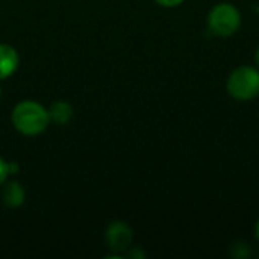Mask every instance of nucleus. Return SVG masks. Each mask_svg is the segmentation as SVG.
Returning a JSON list of instances; mask_svg holds the SVG:
<instances>
[{"label":"nucleus","mask_w":259,"mask_h":259,"mask_svg":"<svg viewBox=\"0 0 259 259\" xmlns=\"http://www.w3.org/2000/svg\"><path fill=\"white\" fill-rule=\"evenodd\" d=\"M11 120L14 127L26 137L42 134L50 123L49 109H46L39 102L35 100L18 102L12 109Z\"/></svg>","instance_id":"1"},{"label":"nucleus","mask_w":259,"mask_h":259,"mask_svg":"<svg viewBox=\"0 0 259 259\" xmlns=\"http://www.w3.org/2000/svg\"><path fill=\"white\" fill-rule=\"evenodd\" d=\"M226 91L237 102H249L259 96V68L255 65H240L226 79Z\"/></svg>","instance_id":"2"},{"label":"nucleus","mask_w":259,"mask_h":259,"mask_svg":"<svg viewBox=\"0 0 259 259\" xmlns=\"http://www.w3.org/2000/svg\"><path fill=\"white\" fill-rule=\"evenodd\" d=\"M206 26L212 35L229 38L235 35L241 27V12L234 3L220 2L209 9Z\"/></svg>","instance_id":"3"},{"label":"nucleus","mask_w":259,"mask_h":259,"mask_svg":"<svg viewBox=\"0 0 259 259\" xmlns=\"http://www.w3.org/2000/svg\"><path fill=\"white\" fill-rule=\"evenodd\" d=\"M134 232L124 222H112L105 232V241L114 253H123L131 249Z\"/></svg>","instance_id":"4"},{"label":"nucleus","mask_w":259,"mask_h":259,"mask_svg":"<svg viewBox=\"0 0 259 259\" xmlns=\"http://www.w3.org/2000/svg\"><path fill=\"white\" fill-rule=\"evenodd\" d=\"M20 64L17 50L9 44H0V80L8 79L15 73Z\"/></svg>","instance_id":"5"},{"label":"nucleus","mask_w":259,"mask_h":259,"mask_svg":"<svg viewBox=\"0 0 259 259\" xmlns=\"http://www.w3.org/2000/svg\"><path fill=\"white\" fill-rule=\"evenodd\" d=\"M2 200L8 208H18L26 200V191L17 181H9L2 190Z\"/></svg>","instance_id":"6"},{"label":"nucleus","mask_w":259,"mask_h":259,"mask_svg":"<svg viewBox=\"0 0 259 259\" xmlns=\"http://www.w3.org/2000/svg\"><path fill=\"white\" fill-rule=\"evenodd\" d=\"M74 115V109L73 106L65 102V100H58L55 103H52V106L49 108V117L50 121L56 123V124H67Z\"/></svg>","instance_id":"7"},{"label":"nucleus","mask_w":259,"mask_h":259,"mask_svg":"<svg viewBox=\"0 0 259 259\" xmlns=\"http://www.w3.org/2000/svg\"><path fill=\"white\" fill-rule=\"evenodd\" d=\"M252 255V246L246 241H237L231 246V256L237 259H246Z\"/></svg>","instance_id":"8"},{"label":"nucleus","mask_w":259,"mask_h":259,"mask_svg":"<svg viewBox=\"0 0 259 259\" xmlns=\"http://www.w3.org/2000/svg\"><path fill=\"white\" fill-rule=\"evenodd\" d=\"M9 176V171H8V162L0 156V187L6 182Z\"/></svg>","instance_id":"9"},{"label":"nucleus","mask_w":259,"mask_h":259,"mask_svg":"<svg viewBox=\"0 0 259 259\" xmlns=\"http://www.w3.org/2000/svg\"><path fill=\"white\" fill-rule=\"evenodd\" d=\"M155 3H158L162 8H178L181 6L185 0H153Z\"/></svg>","instance_id":"10"},{"label":"nucleus","mask_w":259,"mask_h":259,"mask_svg":"<svg viewBox=\"0 0 259 259\" xmlns=\"http://www.w3.org/2000/svg\"><path fill=\"white\" fill-rule=\"evenodd\" d=\"M147 255H146V252H143L140 247H135V249H131L129 252H127V258H134V259H143L146 258Z\"/></svg>","instance_id":"11"},{"label":"nucleus","mask_w":259,"mask_h":259,"mask_svg":"<svg viewBox=\"0 0 259 259\" xmlns=\"http://www.w3.org/2000/svg\"><path fill=\"white\" fill-rule=\"evenodd\" d=\"M18 170H20L18 162H15V161L8 162V171H9V175H17V173H18Z\"/></svg>","instance_id":"12"},{"label":"nucleus","mask_w":259,"mask_h":259,"mask_svg":"<svg viewBox=\"0 0 259 259\" xmlns=\"http://www.w3.org/2000/svg\"><path fill=\"white\" fill-rule=\"evenodd\" d=\"M255 65L259 68V44L256 46V50H255Z\"/></svg>","instance_id":"13"},{"label":"nucleus","mask_w":259,"mask_h":259,"mask_svg":"<svg viewBox=\"0 0 259 259\" xmlns=\"http://www.w3.org/2000/svg\"><path fill=\"white\" fill-rule=\"evenodd\" d=\"M255 238H256V241L259 243V220L256 222V225H255Z\"/></svg>","instance_id":"14"},{"label":"nucleus","mask_w":259,"mask_h":259,"mask_svg":"<svg viewBox=\"0 0 259 259\" xmlns=\"http://www.w3.org/2000/svg\"><path fill=\"white\" fill-rule=\"evenodd\" d=\"M0 96H2V88H0Z\"/></svg>","instance_id":"15"},{"label":"nucleus","mask_w":259,"mask_h":259,"mask_svg":"<svg viewBox=\"0 0 259 259\" xmlns=\"http://www.w3.org/2000/svg\"><path fill=\"white\" fill-rule=\"evenodd\" d=\"M258 256H259V255H258Z\"/></svg>","instance_id":"16"}]
</instances>
